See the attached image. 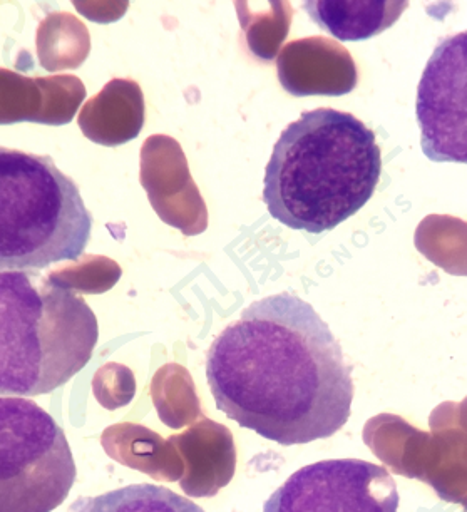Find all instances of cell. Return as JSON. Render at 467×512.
<instances>
[{
  "instance_id": "2",
  "label": "cell",
  "mask_w": 467,
  "mask_h": 512,
  "mask_svg": "<svg viewBox=\"0 0 467 512\" xmlns=\"http://www.w3.org/2000/svg\"><path fill=\"white\" fill-rule=\"evenodd\" d=\"M380 173L382 153L372 129L344 111L315 109L273 146L263 201L282 225L322 235L369 203Z\"/></svg>"
},
{
  "instance_id": "12",
  "label": "cell",
  "mask_w": 467,
  "mask_h": 512,
  "mask_svg": "<svg viewBox=\"0 0 467 512\" xmlns=\"http://www.w3.org/2000/svg\"><path fill=\"white\" fill-rule=\"evenodd\" d=\"M72 512H205L198 504L168 487L133 484L101 496L83 497Z\"/></svg>"
},
{
  "instance_id": "7",
  "label": "cell",
  "mask_w": 467,
  "mask_h": 512,
  "mask_svg": "<svg viewBox=\"0 0 467 512\" xmlns=\"http://www.w3.org/2000/svg\"><path fill=\"white\" fill-rule=\"evenodd\" d=\"M416 113L427 158L467 164V31L447 37L432 52L417 89Z\"/></svg>"
},
{
  "instance_id": "1",
  "label": "cell",
  "mask_w": 467,
  "mask_h": 512,
  "mask_svg": "<svg viewBox=\"0 0 467 512\" xmlns=\"http://www.w3.org/2000/svg\"><path fill=\"white\" fill-rule=\"evenodd\" d=\"M206 380L218 410L280 446L334 436L354 400L339 340L310 303L287 292L253 302L215 338Z\"/></svg>"
},
{
  "instance_id": "10",
  "label": "cell",
  "mask_w": 467,
  "mask_h": 512,
  "mask_svg": "<svg viewBox=\"0 0 467 512\" xmlns=\"http://www.w3.org/2000/svg\"><path fill=\"white\" fill-rule=\"evenodd\" d=\"M409 7L406 0H308L310 19L339 41H365L394 26Z\"/></svg>"
},
{
  "instance_id": "13",
  "label": "cell",
  "mask_w": 467,
  "mask_h": 512,
  "mask_svg": "<svg viewBox=\"0 0 467 512\" xmlns=\"http://www.w3.org/2000/svg\"><path fill=\"white\" fill-rule=\"evenodd\" d=\"M417 250L454 277H467V223L454 216L431 215L417 228Z\"/></svg>"
},
{
  "instance_id": "11",
  "label": "cell",
  "mask_w": 467,
  "mask_h": 512,
  "mask_svg": "<svg viewBox=\"0 0 467 512\" xmlns=\"http://www.w3.org/2000/svg\"><path fill=\"white\" fill-rule=\"evenodd\" d=\"M54 76L27 77L0 67V126L37 123L54 126Z\"/></svg>"
},
{
  "instance_id": "6",
  "label": "cell",
  "mask_w": 467,
  "mask_h": 512,
  "mask_svg": "<svg viewBox=\"0 0 467 512\" xmlns=\"http://www.w3.org/2000/svg\"><path fill=\"white\" fill-rule=\"evenodd\" d=\"M396 479L384 466L332 459L298 469L268 497L263 512H397Z\"/></svg>"
},
{
  "instance_id": "3",
  "label": "cell",
  "mask_w": 467,
  "mask_h": 512,
  "mask_svg": "<svg viewBox=\"0 0 467 512\" xmlns=\"http://www.w3.org/2000/svg\"><path fill=\"white\" fill-rule=\"evenodd\" d=\"M98 337L96 315L76 293L0 272V395L51 394L88 365Z\"/></svg>"
},
{
  "instance_id": "9",
  "label": "cell",
  "mask_w": 467,
  "mask_h": 512,
  "mask_svg": "<svg viewBox=\"0 0 467 512\" xmlns=\"http://www.w3.org/2000/svg\"><path fill=\"white\" fill-rule=\"evenodd\" d=\"M77 123L86 138L103 146H119L138 138L144 124V96L133 79H113L89 99Z\"/></svg>"
},
{
  "instance_id": "8",
  "label": "cell",
  "mask_w": 467,
  "mask_h": 512,
  "mask_svg": "<svg viewBox=\"0 0 467 512\" xmlns=\"http://www.w3.org/2000/svg\"><path fill=\"white\" fill-rule=\"evenodd\" d=\"M278 79L295 98L332 96L354 91L359 74L350 52L329 37L288 42L277 57Z\"/></svg>"
},
{
  "instance_id": "14",
  "label": "cell",
  "mask_w": 467,
  "mask_h": 512,
  "mask_svg": "<svg viewBox=\"0 0 467 512\" xmlns=\"http://www.w3.org/2000/svg\"><path fill=\"white\" fill-rule=\"evenodd\" d=\"M88 52V31L69 14H52L37 29V54L49 72L79 66Z\"/></svg>"
},
{
  "instance_id": "4",
  "label": "cell",
  "mask_w": 467,
  "mask_h": 512,
  "mask_svg": "<svg viewBox=\"0 0 467 512\" xmlns=\"http://www.w3.org/2000/svg\"><path fill=\"white\" fill-rule=\"evenodd\" d=\"M91 228L79 188L51 156L0 148V272L76 262Z\"/></svg>"
},
{
  "instance_id": "5",
  "label": "cell",
  "mask_w": 467,
  "mask_h": 512,
  "mask_svg": "<svg viewBox=\"0 0 467 512\" xmlns=\"http://www.w3.org/2000/svg\"><path fill=\"white\" fill-rule=\"evenodd\" d=\"M74 481L61 425L34 400L0 397V512H52Z\"/></svg>"
},
{
  "instance_id": "15",
  "label": "cell",
  "mask_w": 467,
  "mask_h": 512,
  "mask_svg": "<svg viewBox=\"0 0 467 512\" xmlns=\"http://www.w3.org/2000/svg\"><path fill=\"white\" fill-rule=\"evenodd\" d=\"M119 277H121V270L109 258L88 256L79 265L52 272L47 280L54 283L56 287L67 288V290L74 288L81 292L99 293L113 287Z\"/></svg>"
}]
</instances>
